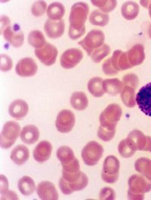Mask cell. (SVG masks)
Segmentation results:
<instances>
[{
	"instance_id": "1",
	"label": "cell",
	"mask_w": 151,
	"mask_h": 200,
	"mask_svg": "<svg viewBox=\"0 0 151 200\" xmlns=\"http://www.w3.org/2000/svg\"><path fill=\"white\" fill-rule=\"evenodd\" d=\"M89 10L88 5L84 2H78L72 6L69 18L70 26L68 32L69 36L72 39H77L85 33V24Z\"/></svg>"
},
{
	"instance_id": "2",
	"label": "cell",
	"mask_w": 151,
	"mask_h": 200,
	"mask_svg": "<svg viewBox=\"0 0 151 200\" xmlns=\"http://www.w3.org/2000/svg\"><path fill=\"white\" fill-rule=\"evenodd\" d=\"M128 184V197L130 200H142L145 193L151 190V181L138 174L131 176Z\"/></svg>"
},
{
	"instance_id": "3",
	"label": "cell",
	"mask_w": 151,
	"mask_h": 200,
	"mask_svg": "<svg viewBox=\"0 0 151 200\" xmlns=\"http://www.w3.org/2000/svg\"><path fill=\"white\" fill-rule=\"evenodd\" d=\"M20 131V126L17 122L10 121L4 125L0 134L1 147L5 149L10 147L18 138Z\"/></svg>"
},
{
	"instance_id": "4",
	"label": "cell",
	"mask_w": 151,
	"mask_h": 200,
	"mask_svg": "<svg viewBox=\"0 0 151 200\" xmlns=\"http://www.w3.org/2000/svg\"><path fill=\"white\" fill-rule=\"evenodd\" d=\"M104 40L105 36L102 31L93 29L78 43L90 56L95 49L104 44Z\"/></svg>"
},
{
	"instance_id": "5",
	"label": "cell",
	"mask_w": 151,
	"mask_h": 200,
	"mask_svg": "<svg viewBox=\"0 0 151 200\" xmlns=\"http://www.w3.org/2000/svg\"><path fill=\"white\" fill-rule=\"evenodd\" d=\"M119 114V109L116 104H112L109 105L100 115V126L109 131H115L116 123Z\"/></svg>"
},
{
	"instance_id": "6",
	"label": "cell",
	"mask_w": 151,
	"mask_h": 200,
	"mask_svg": "<svg viewBox=\"0 0 151 200\" xmlns=\"http://www.w3.org/2000/svg\"><path fill=\"white\" fill-rule=\"evenodd\" d=\"M120 167L119 162L113 155H110L105 159L103 165L101 177L105 182L112 183L118 178Z\"/></svg>"
},
{
	"instance_id": "7",
	"label": "cell",
	"mask_w": 151,
	"mask_h": 200,
	"mask_svg": "<svg viewBox=\"0 0 151 200\" xmlns=\"http://www.w3.org/2000/svg\"><path fill=\"white\" fill-rule=\"evenodd\" d=\"M104 151L102 146L97 142L92 141L83 148L82 157L85 163L88 166L96 164L102 157Z\"/></svg>"
},
{
	"instance_id": "8",
	"label": "cell",
	"mask_w": 151,
	"mask_h": 200,
	"mask_svg": "<svg viewBox=\"0 0 151 200\" xmlns=\"http://www.w3.org/2000/svg\"><path fill=\"white\" fill-rule=\"evenodd\" d=\"M139 108L145 114L151 117V82L143 86L136 96Z\"/></svg>"
},
{
	"instance_id": "9",
	"label": "cell",
	"mask_w": 151,
	"mask_h": 200,
	"mask_svg": "<svg viewBox=\"0 0 151 200\" xmlns=\"http://www.w3.org/2000/svg\"><path fill=\"white\" fill-rule=\"evenodd\" d=\"M75 123V117L70 110L64 109L58 114L55 121V125L60 132L66 133L70 131Z\"/></svg>"
},
{
	"instance_id": "10",
	"label": "cell",
	"mask_w": 151,
	"mask_h": 200,
	"mask_svg": "<svg viewBox=\"0 0 151 200\" xmlns=\"http://www.w3.org/2000/svg\"><path fill=\"white\" fill-rule=\"evenodd\" d=\"M35 54L41 62L46 66H50L55 62L58 51L54 46L48 43L41 48L36 49Z\"/></svg>"
},
{
	"instance_id": "11",
	"label": "cell",
	"mask_w": 151,
	"mask_h": 200,
	"mask_svg": "<svg viewBox=\"0 0 151 200\" xmlns=\"http://www.w3.org/2000/svg\"><path fill=\"white\" fill-rule=\"evenodd\" d=\"M83 54L80 49L72 48L67 50L61 55L60 64L66 69L72 68L78 64L83 58Z\"/></svg>"
},
{
	"instance_id": "12",
	"label": "cell",
	"mask_w": 151,
	"mask_h": 200,
	"mask_svg": "<svg viewBox=\"0 0 151 200\" xmlns=\"http://www.w3.org/2000/svg\"><path fill=\"white\" fill-rule=\"evenodd\" d=\"M37 69L38 66L35 61L29 57L25 58L19 60L15 68L17 73L22 77L34 75Z\"/></svg>"
},
{
	"instance_id": "13",
	"label": "cell",
	"mask_w": 151,
	"mask_h": 200,
	"mask_svg": "<svg viewBox=\"0 0 151 200\" xmlns=\"http://www.w3.org/2000/svg\"><path fill=\"white\" fill-rule=\"evenodd\" d=\"M88 179L86 175L83 173L77 181L72 183L67 182L60 178L59 185L62 192L65 194H69L74 191L81 190L87 185Z\"/></svg>"
},
{
	"instance_id": "14",
	"label": "cell",
	"mask_w": 151,
	"mask_h": 200,
	"mask_svg": "<svg viewBox=\"0 0 151 200\" xmlns=\"http://www.w3.org/2000/svg\"><path fill=\"white\" fill-rule=\"evenodd\" d=\"M37 192L42 200H55L58 199V195L54 184L49 181H44L37 186Z\"/></svg>"
},
{
	"instance_id": "15",
	"label": "cell",
	"mask_w": 151,
	"mask_h": 200,
	"mask_svg": "<svg viewBox=\"0 0 151 200\" xmlns=\"http://www.w3.org/2000/svg\"><path fill=\"white\" fill-rule=\"evenodd\" d=\"M65 25L63 21L48 20L44 25V30L49 37L52 39L58 38L63 34L65 29Z\"/></svg>"
},
{
	"instance_id": "16",
	"label": "cell",
	"mask_w": 151,
	"mask_h": 200,
	"mask_svg": "<svg viewBox=\"0 0 151 200\" xmlns=\"http://www.w3.org/2000/svg\"><path fill=\"white\" fill-rule=\"evenodd\" d=\"M52 146L47 141L40 142L36 146L33 151L34 159L37 161L42 162L47 160L51 154Z\"/></svg>"
},
{
	"instance_id": "17",
	"label": "cell",
	"mask_w": 151,
	"mask_h": 200,
	"mask_svg": "<svg viewBox=\"0 0 151 200\" xmlns=\"http://www.w3.org/2000/svg\"><path fill=\"white\" fill-rule=\"evenodd\" d=\"M29 110L28 105L25 101L20 99L12 102L9 108L10 116L17 119H21L27 114Z\"/></svg>"
},
{
	"instance_id": "18",
	"label": "cell",
	"mask_w": 151,
	"mask_h": 200,
	"mask_svg": "<svg viewBox=\"0 0 151 200\" xmlns=\"http://www.w3.org/2000/svg\"><path fill=\"white\" fill-rule=\"evenodd\" d=\"M39 135L37 128L34 125L29 124L23 128L20 134V138L24 143L32 144L37 141Z\"/></svg>"
},
{
	"instance_id": "19",
	"label": "cell",
	"mask_w": 151,
	"mask_h": 200,
	"mask_svg": "<svg viewBox=\"0 0 151 200\" xmlns=\"http://www.w3.org/2000/svg\"><path fill=\"white\" fill-rule=\"evenodd\" d=\"M29 151L28 148L22 144L19 145L12 150L11 154V159L16 164L21 165L28 159Z\"/></svg>"
},
{
	"instance_id": "20",
	"label": "cell",
	"mask_w": 151,
	"mask_h": 200,
	"mask_svg": "<svg viewBox=\"0 0 151 200\" xmlns=\"http://www.w3.org/2000/svg\"><path fill=\"white\" fill-rule=\"evenodd\" d=\"M70 103L72 106L78 110H83L87 107L88 101L86 94L82 92L73 93L70 98Z\"/></svg>"
},
{
	"instance_id": "21",
	"label": "cell",
	"mask_w": 151,
	"mask_h": 200,
	"mask_svg": "<svg viewBox=\"0 0 151 200\" xmlns=\"http://www.w3.org/2000/svg\"><path fill=\"white\" fill-rule=\"evenodd\" d=\"M136 170L151 181V160L145 158L137 159L134 165Z\"/></svg>"
},
{
	"instance_id": "22",
	"label": "cell",
	"mask_w": 151,
	"mask_h": 200,
	"mask_svg": "<svg viewBox=\"0 0 151 200\" xmlns=\"http://www.w3.org/2000/svg\"><path fill=\"white\" fill-rule=\"evenodd\" d=\"M47 13L50 19L54 21L60 20L64 14L65 7L59 2H54L48 6Z\"/></svg>"
},
{
	"instance_id": "23",
	"label": "cell",
	"mask_w": 151,
	"mask_h": 200,
	"mask_svg": "<svg viewBox=\"0 0 151 200\" xmlns=\"http://www.w3.org/2000/svg\"><path fill=\"white\" fill-rule=\"evenodd\" d=\"M103 81L102 79L99 77H93L89 81L87 85L88 89L93 96L100 97L104 94Z\"/></svg>"
},
{
	"instance_id": "24",
	"label": "cell",
	"mask_w": 151,
	"mask_h": 200,
	"mask_svg": "<svg viewBox=\"0 0 151 200\" xmlns=\"http://www.w3.org/2000/svg\"><path fill=\"white\" fill-rule=\"evenodd\" d=\"M109 19V16L107 14L98 9L92 11L90 15L89 19L91 24L101 26L106 25Z\"/></svg>"
},
{
	"instance_id": "25",
	"label": "cell",
	"mask_w": 151,
	"mask_h": 200,
	"mask_svg": "<svg viewBox=\"0 0 151 200\" xmlns=\"http://www.w3.org/2000/svg\"><path fill=\"white\" fill-rule=\"evenodd\" d=\"M4 36L6 40L15 47H19L23 43L24 36L23 33L21 32L14 33L10 26H8L5 29Z\"/></svg>"
},
{
	"instance_id": "26",
	"label": "cell",
	"mask_w": 151,
	"mask_h": 200,
	"mask_svg": "<svg viewBox=\"0 0 151 200\" xmlns=\"http://www.w3.org/2000/svg\"><path fill=\"white\" fill-rule=\"evenodd\" d=\"M18 186L21 193L26 196L32 194L35 189L33 180L28 176H24L21 178L18 182Z\"/></svg>"
},
{
	"instance_id": "27",
	"label": "cell",
	"mask_w": 151,
	"mask_h": 200,
	"mask_svg": "<svg viewBox=\"0 0 151 200\" xmlns=\"http://www.w3.org/2000/svg\"><path fill=\"white\" fill-rule=\"evenodd\" d=\"M122 16L127 19L131 20L135 18L139 11V6L137 4L131 1L124 3L121 8Z\"/></svg>"
},
{
	"instance_id": "28",
	"label": "cell",
	"mask_w": 151,
	"mask_h": 200,
	"mask_svg": "<svg viewBox=\"0 0 151 200\" xmlns=\"http://www.w3.org/2000/svg\"><path fill=\"white\" fill-rule=\"evenodd\" d=\"M28 41L32 46L36 49L42 47L46 43L42 33L37 30H34L30 32L28 37Z\"/></svg>"
},
{
	"instance_id": "29",
	"label": "cell",
	"mask_w": 151,
	"mask_h": 200,
	"mask_svg": "<svg viewBox=\"0 0 151 200\" xmlns=\"http://www.w3.org/2000/svg\"><path fill=\"white\" fill-rule=\"evenodd\" d=\"M110 52V48L106 44H104L95 49L91 55V58L94 62L98 63L106 56Z\"/></svg>"
},
{
	"instance_id": "30",
	"label": "cell",
	"mask_w": 151,
	"mask_h": 200,
	"mask_svg": "<svg viewBox=\"0 0 151 200\" xmlns=\"http://www.w3.org/2000/svg\"><path fill=\"white\" fill-rule=\"evenodd\" d=\"M91 2L94 6L106 13L113 11L117 5L115 0H91Z\"/></svg>"
},
{
	"instance_id": "31",
	"label": "cell",
	"mask_w": 151,
	"mask_h": 200,
	"mask_svg": "<svg viewBox=\"0 0 151 200\" xmlns=\"http://www.w3.org/2000/svg\"><path fill=\"white\" fill-rule=\"evenodd\" d=\"M118 85V82L116 79H106L103 81V87L105 92L112 95L117 92Z\"/></svg>"
},
{
	"instance_id": "32",
	"label": "cell",
	"mask_w": 151,
	"mask_h": 200,
	"mask_svg": "<svg viewBox=\"0 0 151 200\" xmlns=\"http://www.w3.org/2000/svg\"><path fill=\"white\" fill-rule=\"evenodd\" d=\"M56 154L57 158L61 162L75 157L72 149L65 146H62L59 148Z\"/></svg>"
},
{
	"instance_id": "33",
	"label": "cell",
	"mask_w": 151,
	"mask_h": 200,
	"mask_svg": "<svg viewBox=\"0 0 151 200\" xmlns=\"http://www.w3.org/2000/svg\"><path fill=\"white\" fill-rule=\"evenodd\" d=\"M47 7V4L44 1H40L35 2L32 5L31 11L35 16H39L44 13Z\"/></svg>"
},
{
	"instance_id": "34",
	"label": "cell",
	"mask_w": 151,
	"mask_h": 200,
	"mask_svg": "<svg viewBox=\"0 0 151 200\" xmlns=\"http://www.w3.org/2000/svg\"><path fill=\"white\" fill-rule=\"evenodd\" d=\"M13 63L11 59L7 55H1V69L4 71L10 70L12 67Z\"/></svg>"
},
{
	"instance_id": "35",
	"label": "cell",
	"mask_w": 151,
	"mask_h": 200,
	"mask_svg": "<svg viewBox=\"0 0 151 200\" xmlns=\"http://www.w3.org/2000/svg\"><path fill=\"white\" fill-rule=\"evenodd\" d=\"M114 197L115 193L114 190L109 187L102 189L100 194V198L101 199H113Z\"/></svg>"
},
{
	"instance_id": "36",
	"label": "cell",
	"mask_w": 151,
	"mask_h": 200,
	"mask_svg": "<svg viewBox=\"0 0 151 200\" xmlns=\"http://www.w3.org/2000/svg\"><path fill=\"white\" fill-rule=\"evenodd\" d=\"M102 68L105 74L108 76H113L116 72L112 66L109 58L105 61L102 64Z\"/></svg>"
},
{
	"instance_id": "37",
	"label": "cell",
	"mask_w": 151,
	"mask_h": 200,
	"mask_svg": "<svg viewBox=\"0 0 151 200\" xmlns=\"http://www.w3.org/2000/svg\"><path fill=\"white\" fill-rule=\"evenodd\" d=\"M1 199H18V198L17 194L14 191H9L8 190L1 194Z\"/></svg>"
},
{
	"instance_id": "38",
	"label": "cell",
	"mask_w": 151,
	"mask_h": 200,
	"mask_svg": "<svg viewBox=\"0 0 151 200\" xmlns=\"http://www.w3.org/2000/svg\"><path fill=\"white\" fill-rule=\"evenodd\" d=\"M1 25H2V27L9 24L10 20L6 16H2L1 18Z\"/></svg>"
}]
</instances>
